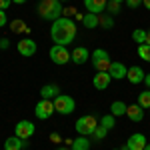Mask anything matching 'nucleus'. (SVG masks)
I'll return each instance as SVG.
<instances>
[{
    "mask_svg": "<svg viewBox=\"0 0 150 150\" xmlns=\"http://www.w3.org/2000/svg\"><path fill=\"white\" fill-rule=\"evenodd\" d=\"M60 2H70V0H60Z\"/></svg>",
    "mask_w": 150,
    "mask_h": 150,
    "instance_id": "obj_43",
    "label": "nucleus"
},
{
    "mask_svg": "<svg viewBox=\"0 0 150 150\" xmlns=\"http://www.w3.org/2000/svg\"><path fill=\"white\" fill-rule=\"evenodd\" d=\"M82 22L86 28H98V14H92V12H88L84 18H82Z\"/></svg>",
    "mask_w": 150,
    "mask_h": 150,
    "instance_id": "obj_22",
    "label": "nucleus"
},
{
    "mask_svg": "<svg viewBox=\"0 0 150 150\" xmlns=\"http://www.w3.org/2000/svg\"><path fill=\"white\" fill-rule=\"evenodd\" d=\"M144 76H146V72L140 68V66H130L126 72V78L130 84H140V82H144Z\"/></svg>",
    "mask_w": 150,
    "mask_h": 150,
    "instance_id": "obj_12",
    "label": "nucleus"
},
{
    "mask_svg": "<svg viewBox=\"0 0 150 150\" xmlns=\"http://www.w3.org/2000/svg\"><path fill=\"white\" fill-rule=\"evenodd\" d=\"M62 16H66V18H70V16H76V8H64Z\"/></svg>",
    "mask_w": 150,
    "mask_h": 150,
    "instance_id": "obj_31",
    "label": "nucleus"
},
{
    "mask_svg": "<svg viewBox=\"0 0 150 150\" xmlns=\"http://www.w3.org/2000/svg\"><path fill=\"white\" fill-rule=\"evenodd\" d=\"M100 124H102L104 128H108V130H112V128H114V116L112 114H106V116H102V120H100Z\"/></svg>",
    "mask_w": 150,
    "mask_h": 150,
    "instance_id": "obj_29",
    "label": "nucleus"
},
{
    "mask_svg": "<svg viewBox=\"0 0 150 150\" xmlns=\"http://www.w3.org/2000/svg\"><path fill=\"white\" fill-rule=\"evenodd\" d=\"M6 26V10H0V28Z\"/></svg>",
    "mask_w": 150,
    "mask_h": 150,
    "instance_id": "obj_35",
    "label": "nucleus"
},
{
    "mask_svg": "<svg viewBox=\"0 0 150 150\" xmlns=\"http://www.w3.org/2000/svg\"><path fill=\"white\" fill-rule=\"evenodd\" d=\"M126 108H128V104L116 100V102L110 104V114L114 116V118H116V116H126Z\"/></svg>",
    "mask_w": 150,
    "mask_h": 150,
    "instance_id": "obj_19",
    "label": "nucleus"
},
{
    "mask_svg": "<svg viewBox=\"0 0 150 150\" xmlns=\"http://www.w3.org/2000/svg\"><path fill=\"white\" fill-rule=\"evenodd\" d=\"M106 4H108V0H84L86 10L92 12V14H100V12H104L106 10Z\"/></svg>",
    "mask_w": 150,
    "mask_h": 150,
    "instance_id": "obj_16",
    "label": "nucleus"
},
{
    "mask_svg": "<svg viewBox=\"0 0 150 150\" xmlns=\"http://www.w3.org/2000/svg\"><path fill=\"white\" fill-rule=\"evenodd\" d=\"M36 12L42 20H48V22H54L58 18H62V2L60 0H40L38 6H36Z\"/></svg>",
    "mask_w": 150,
    "mask_h": 150,
    "instance_id": "obj_2",
    "label": "nucleus"
},
{
    "mask_svg": "<svg viewBox=\"0 0 150 150\" xmlns=\"http://www.w3.org/2000/svg\"><path fill=\"white\" fill-rule=\"evenodd\" d=\"M72 150H90V140L88 136H78V138L72 140Z\"/></svg>",
    "mask_w": 150,
    "mask_h": 150,
    "instance_id": "obj_20",
    "label": "nucleus"
},
{
    "mask_svg": "<svg viewBox=\"0 0 150 150\" xmlns=\"http://www.w3.org/2000/svg\"><path fill=\"white\" fill-rule=\"evenodd\" d=\"M10 4H12V0H0V10H8Z\"/></svg>",
    "mask_w": 150,
    "mask_h": 150,
    "instance_id": "obj_33",
    "label": "nucleus"
},
{
    "mask_svg": "<svg viewBox=\"0 0 150 150\" xmlns=\"http://www.w3.org/2000/svg\"><path fill=\"white\" fill-rule=\"evenodd\" d=\"M50 36L54 40V44H62V46L70 44L76 38V24H74V20H70L66 16L54 20L52 28H50Z\"/></svg>",
    "mask_w": 150,
    "mask_h": 150,
    "instance_id": "obj_1",
    "label": "nucleus"
},
{
    "mask_svg": "<svg viewBox=\"0 0 150 150\" xmlns=\"http://www.w3.org/2000/svg\"><path fill=\"white\" fill-rule=\"evenodd\" d=\"M114 150H122V148H114Z\"/></svg>",
    "mask_w": 150,
    "mask_h": 150,
    "instance_id": "obj_44",
    "label": "nucleus"
},
{
    "mask_svg": "<svg viewBox=\"0 0 150 150\" xmlns=\"http://www.w3.org/2000/svg\"><path fill=\"white\" fill-rule=\"evenodd\" d=\"M56 110H54V100H38V104H36V108H34V114L38 120H48L50 116L54 114Z\"/></svg>",
    "mask_w": 150,
    "mask_h": 150,
    "instance_id": "obj_7",
    "label": "nucleus"
},
{
    "mask_svg": "<svg viewBox=\"0 0 150 150\" xmlns=\"http://www.w3.org/2000/svg\"><path fill=\"white\" fill-rule=\"evenodd\" d=\"M54 110L62 116H68L76 110V102H74V98L68 96V94H58L56 98H54Z\"/></svg>",
    "mask_w": 150,
    "mask_h": 150,
    "instance_id": "obj_5",
    "label": "nucleus"
},
{
    "mask_svg": "<svg viewBox=\"0 0 150 150\" xmlns=\"http://www.w3.org/2000/svg\"><path fill=\"white\" fill-rule=\"evenodd\" d=\"M86 60H90V52L86 46H76L72 50V62L74 64H84Z\"/></svg>",
    "mask_w": 150,
    "mask_h": 150,
    "instance_id": "obj_14",
    "label": "nucleus"
},
{
    "mask_svg": "<svg viewBox=\"0 0 150 150\" xmlns=\"http://www.w3.org/2000/svg\"><path fill=\"white\" fill-rule=\"evenodd\" d=\"M98 124H100V122L96 120L94 114H84V116H80V118L76 120L74 128H76V132H78L80 136H92V132L96 130Z\"/></svg>",
    "mask_w": 150,
    "mask_h": 150,
    "instance_id": "obj_3",
    "label": "nucleus"
},
{
    "mask_svg": "<svg viewBox=\"0 0 150 150\" xmlns=\"http://www.w3.org/2000/svg\"><path fill=\"white\" fill-rule=\"evenodd\" d=\"M144 44H148V46H150V30H146V42H144Z\"/></svg>",
    "mask_w": 150,
    "mask_h": 150,
    "instance_id": "obj_37",
    "label": "nucleus"
},
{
    "mask_svg": "<svg viewBox=\"0 0 150 150\" xmlns=\"http://www.w3.org/2000/svg\"><path fill=\"white\" fill-rule=\"evenodd\" d=\"M58 150H72L70 146H62V148H58Z\"/></svg>",
    "mask_w": 150,
    "mask_h": 150,
    "instance_id": "obj_40",
    "label": "nucleus"
},
{
    "mask_svg": "<svg viewBox=\"0 0 150 150\" xmlns=\"http://www.w3.org/2000/svg\"><path fill=\"white\" fill-rule=\"evenodd\" d=\"M22 146H24V140L18 138V136H10L4 142V150H22Z\"/></svg>",
    "mask_w": 150,
    "mask_h": 150,
    "instance_id": "obj_18",
    "label": "nucleus"
},
{
    "mask_svg": "<svg viewBox=\"0 0 150 150\" xmlns=\"http://www.w3.org/2000/svg\"><path fill=\"white\" fill-rule=\"evenodd\" d=\"M16 48H18V52H20L22 56H34L38 46H36V42L32 38H22V40L16 44Z\"/></svg>",
    "mask_w": 150,
    "mask_h": 150,
    "instance_id": "obj_9",
    "label": "nucleus"
},
{
    "mask_svg": "<svg viewBox=\"0 0 150 150\" xmlns=\"http://www.w3.org/2000/svg\"><path fill=\"white\" fill-rule=\"evenodd\" d=\"M140 4H142V0H126V6H128V8H132V10L138 8Z\"/></svg>",
    "mask_w": 150,
    "mask_h": 150,
    "instance_id": "obj_30",
    "label": "nucleus"
},
{
    "mask_svg": "<svg viewBox=\"0 0 150 150\" xmlns=\"http://www.w3.org/2000/svg\"><path fill=\"white\" fill-rule=\"evenodd\" d=\"M132 40H134L136 44H144V42H146V30H142V28L134 30V32H132Z\"/></svg>",
    "mask_w": 150,
    "mask_h": 150,
    "instance_id": "obj_25",
    "label": "nucleus"
},
{
    "mask_svg": "<svg viewBox=\"0 0 150 150\" xmlns=\"http://www.w3.org/2000/svg\"><path fill=\"white\" fill-rule=\"evenodd\" d=\"M138 104L142 108H150V90H144L138 94Z\"/></svg>",
    "mask_w": 150,
    "mask_h": 150,
    "instance_id": "obj_26",
    "label": "nucleus"
},
{
    "mask_svg": "<svg viewBox=\"0 0 150 150\" xmlns=\"http://www.w3.org/2000/svg\"><path fill=\"white\" fill-rule=\"evenodd\" d=\"M110 80H112V76L108 74V72H96L92 78V84L96 90H106L108 88V84H110Z\"/></svg>",
    "mask_w": 150,
    "mask_h": 150,
    "instance_id": "obj_11",
    "label": "nucleus"
},
{
    "mask_svg": "<svg viewBox=\"0 0 150 150\" xmlns=\"http://www.w3.org/2000/svg\"><path fill=\"white\" fill-rule=\"evenodd\" d=\"M50 142H54V144H58V142H62V138H60V134H58V132H52V134H50Z\"/></svg>",
    "mask_w": 150,
    "mask_h": 150,
    "instance_id": "obj_32",
    "label": "nucleus"
},
{
    "mask_svg": "<svg viewBox=\"0 0 150 150\" xmlns=\"http://www.w3.org/2000/svg\"><path fill=\"white\" fill-rule=\"evenodd\" d=\"M146 144H148V140H146V136H144V134H140V132L132 134V136L126 140L128 150H144V146H146Z\"/></svg>",
    "mask_w": 150,
    "mask_h": 150,
    "instance_id": "obj_10",
    "label": "nucleus"
},
{
    "mask_svg": "<svg viewBox=\"0 0 150 150\" xmlns=\"http://www.w3.org/2000/svg\"><path fill=\"white\" fill-rule=\"evenodd\" d=\"M34 124L30 122V120H20L16 126H14V136H18V138H22V140H26V138H30L32 134H34Z\"/></svg>",
    "mask_w": 150,
    "mask_h": 150,
    "instance_id": "obj_8",
    "label": "nucleus"
},
{
    "mask_svg": "<svg viewBox=\"0 0 150 150\" xmlns=\"http://www.w3.org/2000/svg\"><path fill=\"white\" fill-rule=\"evenodd\" d=\"M138 56L144 62H150V46L148 44H138Z\"/></svg>",
    "mask_w": 150,
    "mask_h": 150,
    "instance_id": "obj_27",
    "label": "nucleus"
},
{
    "mask_svg": "<svg viewBox=\"0 0 150 150\" xmlns=\"http://www.w3.org/2000/svg\"><path fill=\"white\" fill-rule=\"evenodd\" d=\"M126 116H128V120H132V122H140V120L144 118V108H142L138 102L130 104L126 108Z\"/></svg>",
    "mask_w": 150,
    "mask_h": 150,
    "instance_id": "obj_15",
    "label": "nucleus"
},
{
    "mask_svg": "<svg viewBox=\"0 0 150 150\" xmlns=\"http://www.w3.org/2000/svg\"><path fill=\"white\" fill-rule=\"evenodd\" d=\"M58 94H60V88H58L56 84H44L40 88V96L44 100H52V98H56Z\"/></svg>",
    "mask_w": 150,
    "mask_h": 150,
    "instance_id": "obj_17",
    "label": "nucleus"
},
{
    "mask_svg": "<svg viewBox=\"0 0 150 150\" xmlns=\"http://www.w3.org/2000/svg\"><path fill=\"white\" fill-rule=\"evenodd\" d=\"M50 60L54 62V64H58V66H64L66 62H70V52L66 46H62V44H54V46L50 48Z\"/></svg>",
    "mask_w": 150,
    "mask_h": 150,
    "instance_id": "obj_6",
    "label": "nucleus"
},
{
    "mask_svg": "<svg viewBox=\"0 0 150 150\" xmlns=\"http://www.w3.org/2000/svg\"><path fill=\"white\" fill-rule=\"evenodd\" d=\"M98 26H102L104 30H110V28H112V26H114V20H112V16H100V14H98Z\"/></svg>",
    "mask_w": 150,
    "mask_h": 150,
    "instance_id": "obj_23",
    "label": "nucleus"
},
{
    "mask_svg": "<svg viewBox=\"0 0 150 150\" xmlns=\"http://www.w3.org/2000/svg\"><path fill=\"white\" fill-rule=\"evenodd\" d=\"M8 46H10L8 38H2V40H0V50H8Z\"/></svg>",
    "mask_w": 150,
    "mask_h": 150,
    "instance_id": "obj_34",
    "label": "nucleus"
},
{
    "mask_svg": "<svg viewBox=\"0 0 150 150\" xmlns=\"http://www.w3.org/2000/svg\"><path fill=\"white\" fill-rule=\"evenodd\" d=\"M90 62H92L94 68H96V72H108L110 64H112L110 54L106 50H102V48H96L92 54H90Z\"/></svg>",
    "mask_w": 150,
    "mask_h": 150,
    "instance_id": "obj_4",
    "label": "nucleus"
},
{
    "mask_svg": "<svg viewBox=\"0 0 150 150\" xmlns=\"http://www.w3.org/2000/svg\"><path fill=\"white\" fill-rule=\"evenodd\" d=\"M14 4H24V2H28V0H12Z\"/></svg>",
    "mask_w": 150,
    "mask_h": 150,
    "instance_id": "obj_39",
    "label": "nucleus"
},
{
    "mask_svg": "<svg viewBox=\"0 0 150 150\" xmlns=\"http://www.w3.org/2000/svg\"><path fill=\"white\" fill-rule=\"evenodd\" d=\"M126 72H128V68L122 64V62H112L110 68H108V74H110L114 80H122V78H126Z\"/></svg>",
    "mask_w": 150,
    "mask_h": 150,
    "instance_id": "obj_13",
    "label": "nucleus"
},
{
    "mask_svg": "<svg viewBox=\"0 0 150 150\" xmlns=\"http://www.w3.org/2000/svg\"><path fill=\"white\" fill-rule=\"evenodd\" d=\"M144 150H150V144H146V146H144Z\"/></svg>",
    "mask_w": 150,
    "mask_h": 150,
    "instance_id": "obj_42",
    "label": "nucleus"
},
{
    "mask_svg": "<svg viewBox=\"0 0 150 150\" xmlns=\"http://www.w3.org/2000/svg\"><path fill=\"white\" fill-rule=\"evenodd\" d=\"M106 134H108V128H104L102 124H98V126H96V130L92 132V138L98 140V142H102V140L106 138Z\"/></svg>",
    "mask_w": 150,
    "mask_h": 150,
    "instance_id": "obj_24",
    "label": "nucleus"
},
{
    "mask_svg": "<svg viewBox=\"0 0 150 150\" xmlns=\"http://www.w3.org/2000/svg\"><path fill=\"white\" fill-rule=\"evenodd\" d=\"M142 4H144V8H148V10H150V0H142Z\"/></svg>",
    "mask_w": 150,
    "mask_h": 150,
    "instance_id": "obj_38",
    "label": "nucleus"
},
{
    "mask_svg": "<svg viewBox=\"0 0 150 150\" xmlns=\"http://www.w3.org/2000/svg\"><path fill=\"white\" fill-rule=\"evenodd\" d=\"M114 2H118V4H122V2H126V0H114Z\"/></svg>",
    "mask_w": 150,
    "mask_h": 150,
    "instance_id": "obj_41",
    "label": "nucleus"
},
{
    "mask_svg": "<svg viewBox=\"0 0 150 150\" xmlns=\"http://www.w3.org/2000/svg\"><path fill=\"white\" fill-rule=\"evenodd\" d=\"M106 12H108L110 16L120 14V4H118V2H114V0H108V4H106Z\"/></svg>",
    "mask_w": 150,
    "mask_h": 150,
    "instance_id": "obj_28",
    "label": "nucleus"
},
{
    "mask_svg": "<svg viewBox=\"0 0 150 150\" xmlns=\"http://www.w3.org/2000/svg\"><path fill=\"white\" fill-rule=\"evenodd\" d=\"M144 84L148 86V90H150V74H146V76H144Z\"/></svg>",
    "mask_w": 150,
    "mask_h": 150,
    "instance_id": "obj_36",
    "label": "nucleus"
},
{
    "mask_svg": "<svg viewBox=\"0 0 150 150\" xmlns=\"http://www.w3.org/2000/svg\"><path fill=\"white\" fill-rule=\"evenodd\" d=\"M10 30L14 32V34H22V32H28V26H26L24 20L16 18V20H12V22H10Z\"/></svg>",
    "mask_w": 150,
    "mask_h": 150,
    "instance_id": "obj_21",
    "label": "nucleus"
}]
</instances>
